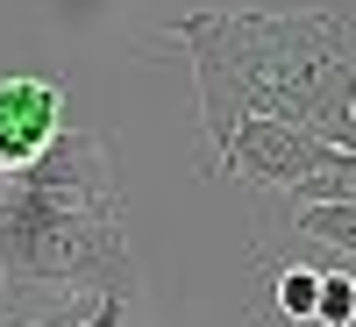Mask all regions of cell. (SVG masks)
I'll return each instance as SVG.
<instances>
[{
	"mask_svg": "<svg viewBox=\"0 0 356 327\" xmlns=\"http://www.w3.org/2000/svg\"><path fill=\"white\" fill-rule=\"evenodd\" d=\"M164 36L186 50L200 78V128L207 157L228 142L235 121L314 128L335 150H356V0H314V8H200L178 15Z\"/></svg>",
	"mask_w": 356,
	"mask_h": 327,
	"instance_id": "cell-1",
	"label": "cell"
},
{
	"mask_svg": "<svg viewBox=\"0 0 356 327\" xmlns=\"http://www.w3.org/2000/svg\"><path fill=\"white\" fill-rule=\"evenodd\" d=\"M0 292L22 306L36 292H143V263L122 235V206L43 199L0 178Z\"/></svg>",
	"mask_w": 356,
	"mask_h": 327,
	"instance_id": "cell-2",
	"label": "cell"
},
{
	"mask_svg": "<svg viewBox=\"0 0 356 327\" xmlns=\"http://www.w3.org/2000/svg\"><path fill=\"white\" fill-rule=\"evenodd\" d=\"M328 164H335V142H328V135L292 128V121H271V114L235 121L228 142L207 157V171H228V178H243V185H257V192H285V185H300V178L328 171Z\"/></svg>",
	"mask_w": 356,
	"mask_h": 327,
	"instance_id": "cell-3",
	"label": "cell"
},
{
	"mask_svg": "<svg viewBox=\"0 0 356 327\" xmlns=\"http://www.w3.org/2000/svg\"><path fill=\"white\" fill-rule=\"evenodd\" d=\"M22 192L43 199H79V206H122V171H114V135L107 128H57L43 157L8 171Z\"/></svg>",
	"mask_w": 356,
	"mask_h": 327,
	"instance_id": "cell-4",
	"label": "cell"
},
{
	"mask_svg": "<svg viewBox=\"0 0 356 327\" xmlns=\"http://www.w3.org/2000/svg\"><path fill=\"white\" fill-rule=\"evenodd\" d=\"M65 128V78L57 72H8L0 78V178L43 157V142Z\"/></svg>",
	"mask_w": 356,
	"mask_h": 327,
	"instance_id": "cell-5",
	"label": "cell"
},
{
	"mask_svg": "<svg viewBox=\"0 0 356 327\" xmlns=\"http://www.w3.org/2000/svg\"><path fill=\"white\" fill-rule=\"evenodd\" d=\"M292 235L307 249L335 256L356 271V199H321V206H292Z\"/></svg>",
	"mask_w": 356,
	"mask_h": 327,
	"instance_id": "cell-6",
	"label": "cell"
},
{
	"mask_svg": "<svg viewBox=\"0 0 356 327\" xmlns=\"http://www.w3.org/2000/svg\"><path fill=\"white\" fill-rule=\"evenodd\" d=\"M314 299H321V263H307V256L278 263L271 285H264V313H278V327H314Z\"/></svg>",
	"mask_w": 356,
	"mask_h": 327,
	"instance_id": "cell-7",
	"label": "cell"
},
{
	"mask_svg": "<svg viewBox=\"0 0 356 327\" xmlns=\"http://www.w3.org/2000/svg\"><path fill=\"white\" fill-rule=\"evenodd\" d=\"M314 327H356V271H349V263H335V256H321Z\"/></svg>",
	"mask_w": 356,
	"mask_h": 327,
	"instance_id": "cell-8",
	"label": "cell"
},
{
	"mask_svg": "<svg viewBox=\"0 0 356 327\" xmlns=\"http://www.w3.org/2000/svg\"><path fill=\"white\" fill-rule=\"evenodd\" d=\"M129 306H136V299H122V292H107V299H100L93 313H86L79 327H129ZM8 327H36V320H8Z\"/></svg>",
	"mask_w": 356,
	"mask_h": 327,
	"instance_id": "cell-9",
	"label": "cell"
},
{
	"mask_svg": "<svg viewBox=\"0 0 356 327\" xmlns=\"http://www.w3.org/2000/svg\"><path fill=\"white\" fill-rule=\"evenodd\" d=\"M0 327H8V320H0Z\"/></svg>",
	"mask_w": 356,
	"mask_h": 327,
	"instance_id": "cell-10",
	"label": "cell"
}]
</instances>
